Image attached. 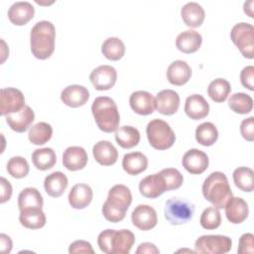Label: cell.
I'll return each mask as SVG.
<instances>
[{
  "mask_svg": "<svg viewBox=\"0 0 254 254\" xmlns=\"http://www.w3.org/2000/svg\"><path fill=\"white\" fill-rule=\"evenodd\" d=\"M56 28L50 21L37 22L30 32V47L33 56L39 60L50 58L55 51Z\"/></svg>",
  "mask_w": 254,
  "mask_h": 254,
  "instance_id": "obj_1",
  "label": "cell"
},
{
  "mask_svg": "<svg viewBox=\"0 0 254 254\" xmlns=\"http://www.w3.org/2000/svg\"><path fill=\"white\" fill-rule=\"evenodd\" d=\"M132 202V193L125 185H114L108 191L107 199L102 206V214L110 222H119L124 219Z\"/></svg>",
  "mask_w": 254,
  "mask_h": 254,
  "instance_id": "obj_2",
  "label": "cell"
},
{
  "mask_svg": "<svg viewBox=\"0 0 254 254\" xmlns=\"http://www.w3.org/2000/svg\"><path fill=\"white\" fill-rule=\"evenodd\" d=\"M202 194L214 207H224L233 196L225 174L217 171L206 177L202 184Z\"/></svg>",
  "mask_w": 254,
  "mask_h": 254,
  "instance_id": "obj_3",
  "label": "cell"
},
{
  "mask_svg": "<svg viewBox=\"0 0 254 254\" xmlns=\"http://www.w3.org/2000/svg\"><path fill=\"white\" fill-rule=\"evenodd\" d=\"M97 243L106 254H128L135 243V235L128 229H105L99 233Z\"/></svg>",
  "mask_w": 254,
  "mask_h": 254,
  "instance_id": "obj_4",
  "label": "cell"
},
{
  "mask_svg": "<svg viewBox=\"0 0 254 254\" xmlns=\"http://www.w3.org/2000/svg\"><path fill=\"white\" fill-rule=\"evenodd\" d=\"M91 112L98 128L106 133L115 131L120 122V114L115 101L108 96L96 97L91 105Z\"/></svg>",
  "mask_w": 254,
  "mask_h": 254,
  "instance_id": "obj_5",
  "label": "cell"
},
{
  "mask_svg": "<svg viewBox=\"0 0 254 254\" xmlns=\"http://www.w3.org/2000/svg\"><path fill=\"white\" fill-rule=\"evenodd\" d=\"M146 134L150 145L157 150H167L176 141L175 132L169 123L158 118L151 120L147 124Z\"/></svg>",
  "mask_w": 254,
  "mask_h": 254,
  "instance_id": "obj_6",
  "label": "cell"
},
{
  "mask_svg": "<svg viewBox=\"0 0 254 254\" xmlns=\"http://www.w3.org/2000/svg\"><path fill=\"white\" fill-rule=\"evenodd\" d=\"M194 205L183 198L172 197L166 201L165 217L174 225H180L190 221L193 215Z\"/></svg>",
  "mask_w": 254,
  "mask_h": 254,
  "instance_id": "obj_7",
  "label": "cell"
},
{
  "mask_svg": "<svg viewBox=\"0 0 254 254\" xmlns=\"http://www.w3.org/2000/svg\"><path fill=\"white\" fill-rule=\"evenodd\" d=\"M230 38L243 57L254 58V27L251 24L246 22L235 24L231 29Z\"/></svg>",
  "mask_w": 254,
  "mask_h": 254,
  "instance_id": "obj_8",
  "label": "cell"
},
{
  "mask_svg": "<svg viewBox=\"0 0 254 254\" xmlns=\"http://www.w3.org/2000/svg\"><path fill=\"white\" fill-rule=\"evenodd\" d=\"M232 240L225 235L207 234L199 236L194 243V252L199 254H224L230 251Z\"/></svg>",
  "mask_w": 254,
  "mask_h": 254,
  "instance_id": "obj_9",
  "label": "cell"
},
{
  "mask_svg": "<svg viewBox=\"0 0 254 254\" xmlns=\"http://www.w3.org/2000/svg\"><path fill=\"white\" fill-rule=\"evenodd\" d=\"M25 106V97L15 87H5L0 91V113L8 115L20 111Z\"/></svg>",
  "mask_w": 254,
  "mask_h": 254,
  "instance_id": "obj_10",
  "label": "cell"
},
{
  "mask_svg": "<svg viewBox=\"0 0 254 254\" xmlns=\"http://www.w3.org/2000/svg\"><path fill=\"white\" fill-rule=\"evenodd\" d=\"M89 79L96 90H108L116 82L117 71L112 65L102 64L90 72Z\"/></svg>",
  "mask_w": 254,
  "mask_h": 254,
  "instance_id": "obj_11",
  "label": "cell"
},
{
  "mask_svg": "<svg viewBox=\"0 0 254 254\" xmlns=\"http://www.w3.org/2000/svg\"><path fill=\"white\" fill-rule=\"evenodd\" d=\"M132 223L140 230L147 231L154 228L158 222L156 210L148 204L137 205L131 213Z\"/></svg>",
  "mask_w": 254,
  "mask_h": 254,
  "instance_id": "obj_12",
  "label": "cell"
},
{
  "mask_svg": "<svg viewBox=\"0 0 254 254\" xmlns=\"http://www.w3.org/2000/svg\"><path fill=\"white\" fill-rule=\"evenodd\" d=\"M183 167L192 175L202 174L208 167V156L201 150L192 148L183 156Z\"/></svg>",
  "mask_w": 254,
  "mask_h": 254,
  "instance_id": "obj_13",
  "label": "cell"
},
{
  "mask_svg": "<svg viewBox=\"0 0 254 254\" xmlns=\"http://www.w3.org/2000/svg\"><path fill=\"white\" fill-rule=\"evenodd\" d=\"M140 193L147 198H156L163 194L166 190L165 181L160 173L149 175L139 183Z\"/></svg>",
  "mask_w": 254,
  "mask_h": 254,
  "instance_id": "obj_14",
  "label": "cell"
},
{
  "mask_svg": "<svg viewBox=\"0 0 254 254\" xmlns=\"http://www.w3.org/2000/svg\"><path fill=\"white\" fill-rule=\"evenodd\" d=\"M129 104L132 110L139 115L152 114L156 108L155 97L146 90H137L131 93Z\"/></svg>",
  "mask_w": 254,
  "mask_h": 254,
  "instance_id": "obj_15",
  "label": "cell"
},
{
  "mask_svg": "<svg viewBox=\"0 0 254 254\" xmlns=\"http://www.w3.org/2000/svg\"><path fill=\"white\" fill-rule=\"evenodd\" d=\"M62 101L69 107L75 108L84 105L89 99L88 89L79 84H71L64 87L61 92Z\"/></svg>",
  "mask_w": 254,
  "mask_h": 254,
  "instance_id": "obj_16",
  "label": "cell"
},
{
  "mask_svg": "<svg viewBox=\"0 0 254 254\" xmlns=\"http://www.w3.org/2000/svg\"><path fill=\"white\" fill-rule=\"evenodd\" d=\"M155 103L158 112L163 115H173L179 109L180 96L173 89H163L157 93Z\"/></svg>",
  "mask_w": 254,
  "mask_h": 254,
  "instance_id": "obj_17",
  "label": "cell"
},
{
  "mask_svg": "<svg viewBox=\"0 0 254 254\" xmlns=\"http://www.w3.org/2000/svg\"><path fill=\"white\" fill-rule=\"evenodd\" d=\"M88 156L84 148L80 146H69L63 154V165L68 171H78L87 164Z\"/></svg>",
  "mask_w": 254,
  "mask_h": 254,
  "instance_id": "obj_18",
  "label": "cell"
},
{
  "mask_svg": "<svg viewBox=\"0 0 254 254\" xmlns=\"http://www.w3.org/2000/svg\"><path fill=\"white\" fill-rule=\"evenodd\" d=\"M35 14L34 6L28 1H17L8 9V18L10 22L17 26L27 24L33 19Z\"/></svg>",
  "mask_w": 254,
  "mask_h": 254,
  "instance_id": "obj_19",
  "label": "cell"
},
{
  "mask_svg": "<svg viewBox=\"0 0 254 254\" xmlns=\"http://www.w3.org/2000/svg\"><path fill=\"white\" fill-rule=\"evenodd\" d=\"M224 209L226 218L233 224L243 222L249 213L248 203L239 196H232L225 204Z\"/></svg>",
  "mask_w": 254,
  "mask_h": 254,
  "instance_id": "obj_20",
  "label": "cell"
},
{
  "mask_svg": "<svg viewBox=\"0 0 254 254\" xmlns=\"http://www.w3.org/2000/svg\"><path fill=\"white\" fill-rule=\"evenodd\" d=\"M34 119L35 113L33 109L28 105H25L20 111L16 113L6 115L7 124L12 130L18 133L25 132L31 126Z\"/></svg>",
  "mask_w": 254,
  "mask_h": 254,
  "instance_id": "obj_21",
  "label": "cell"
},
{
  "mask_svg": "<svg viewBox=\"0 0 254 254\" xmlns=\"http://www.w3.org/2000/svg\"><path fill=\"white\" fill-rule=\"evenodd\" d=\"M93 190L87 184L74 185L68 193V202L72 208H85L92 200Z\"/></svg>",
  "mask_w": 254,
  "mask_h": 254,
  "instance_id": "obj_22",
  "label": "cell"
},
{
  "mask_svg": "<svg viewBox=\"0 0 254 254\" xmlns=\"http://www.w3.org/2000/svg\"><path fill=\"white\" fill-rule=\"evenodd\" d=\"M92 154L95 161L102 166H111L118 159V151L114 145L106 140L98 141L92 148Z\"/></svg>",
  "mask_w": 254,
  "mask_h": 254,
  "instance_id": "obj_23",
  "label": "cell"
},
{
  "mask_svg": "<svg viewBox=\"0 0 254 254\" xmlns=\"http://www.w3.org/2000/svg\"><path fill=\"white\" fill-rule=\"evenodd\" d=\"M186 114L193 120H199L207 116L209 104L200 94H191L187 97L185 103Z\"/></svg>",
  "mask_w": 254,
  "mask_h": 254,
  "instance_id": "obj_24",
  "label": "cell"
},
{
  "mask_svg": "<svg viewBox=\"0 0 254 254\" xmlns=\"http://www.w3.org/2000/svg\"><path fill=\"white\" fill-rule=\"evenodd\" d=\"M191 76V68L189 64L182 60L173 62L167 69V78L174 85H184Z\"/></svg>",
  "mask_w": 254,
  "mask_h": 254,
  "instance_id": "obj_25",
  "label": "cell"
},
{
  "mask_svg": "<svg viewBox=\"0 0 254 254\" xmlns=\"http://www.w3.org/2000/svg\"><path fill=\"white\" fill-rule=\"evenodd\" d=\"M202 43L201 35L194 30H186L180 33L176 39V47L185 54L196 52Z\"/></svg>",
  "mask_w": 254,
  "mask_h": 254,
  "instance_id": "obj_26",
  "label": "cell"
},
{
  "mask_svg": "<svg viewBox=\"0 0 254 254\" xmlns=\"http://www.w3.org/2000/svg\"><path fill=\"white\" fill-rule=\"evenodd\" d=\"M182 19L188 27H199L205 17L204 9L197 2H188L181 9Z\"/></svg>",
  "mask_w": 254,
  "mask_h": 254,
  "instance_id": "obj_27",
  "label": "cell"
},
{
  "mask_svg": "<svg viewBox=\"0 0 254 254\" xmlns=\"http://www.w3.org/2000/svg\"><path fill=\"white\" fill-rule=\"evenodd\" d=\"M68 180L63 172H54L48 175L44 180V188L46 192L52 197L61 196L67 188Z\"/></svg>",
  "mask_w": 254,
  "mask_h": 254,
  "instance_id": "obj_28",
  "label": "cell"
},
{
  "mask_svg": "<svg viewBox=\"0 0 254 254\" xmlns=\"http://www.w3.org/2000/svg\"><path fill=\"white\" fill-rule=\"evenodd\" d=\"M122 167L128 175H139L147 169L148 158L141 152L127 153L122 159Z\"/></svg>",
  "mask_w": 254,
  "mask_h": 254,
  "instance_id": "obj_29",
  "label": "cell"
},
{
  "mask_svg": "<svg viewBox=\"0 0 254 254\" xmlns=\"http://www.w3.org/2000/svg\"><path fill=\"white\" fill-rule=\"evenodd\" d=\"M115 140L122 148L131 149L138 145L140 141V132L133 126H120L115 130Z\"/></svg>",
  "mask_w": 254,
  "mask_h": 254,
  "instance_id": "obj_30",
  "label": "cell"
},
{
  "mask_svg": "<svg viewBox=\"0 0 254 254\" xmlns=\"http://www.w3.org/2000/svg\"><path fill=\"white\" fill-rule=\"evenodd\" d=\"M44 199L36 188H25L18 195V206L20 210L28 208H42Z\"/></svg>",
  "mask_w": 254,
  "mask_h": 254,
  "instance_id": "obj_31",
  "label": "cell"
},
{
  "mask_svg": "<svg viewBox=\"0 0 254 254\" xmlns=\"http://www.w3.org/2000/svg\"><path fill=\"white\" fill-rule=\"evenodd\" d=\"M19 220L26 228L39 229L46 224L47 218L42 208H28L20 210Z\"/></svg>",
  "mask_w": 254,
  "mask_h": 254,
  "instance_id": "obj_32",
  "label": "cell"
},
{
  "mask_svg": "<svg viewBox=\"0 0 254 254\" xmlns=\"http://www.w3.org/2000/svg\"><path fill=\"white\" fill-rule=\"evenodd\" d=\"M32 162L38 170L47 171L56 165L57 156L52 148H40L33 152Z\"/></svg>",
  "mask_w": 254,
  "mask_h": 254,
  "instance_id": "obj_33",
  "label": "cell"
},
{
  "mask_svg": "<svg viewBox=\"0 0 254 254\" xmlns=\"http://www.w3.org/2000/svg\"><path fill=\"white\" fill-rule=\"evenodd\" d=\"M233 182L235 186L247 192H251L254 190V172L248 167H238L232 174Z\"/></svg>",
  "mask_w": 254,
  "mask_h": 254,
  "instance_id": "obj_34",
  "label": "cell"
},
{
  "mask_svg": "<svg viewBox=\"0 0 254 254\" xmlns=\"http://www.w3.org/2000/svg\"><path fill=\"white\" fill-rule=\"evenodd\" d=\"M103 56L110 61H118L125 54V45L123 41L117 37L107 38L101 46Z\"/></svg>",
  "mask_w": 254,
  "mask_h": 254,
  "instance_id": "obj_35",
  "label": "cell"
},
{
  "mask_svg": "<svg viewBox=\"0 0 254 254\" xmlns=\"http://www.w3.org/2000/svg\"><path fill=\"white\" fill-rule=\"evenodd\" d=\"M194 135L198 144L208 147L217 141L218 131L213 123L203 122L196 127Z\"/></svg>",
  "mask_w": 254,
  "mask_h": 254,
  "instance_id": "obj_36",
  "label": "cell"
},
{
  "mask_svg": "<svg viewBox=\"0 0 254 254\" xmlns=\"http://www.w3.org/2000/svg\"><path fill=\"white\" fill-rule=\"evenodd\" d=\"M231 91V85L225 78H215L208 84L207 94L214 102H223Z\"/></svg>",
  "mask_w": 254,
  "mask_h": 254,
  "instance_id": "obj_37",
  "label": "cell"
},
{
  "mask_svg": "<svg viewBox=\"0 0 254 254\" xmlns=\"http://www.w3.org/2000/svg\"><path fill=\"white\" fill-rule=\"evenodd\" d=\"M52 135L53 128L49 123L38 122L30 128L28 138L34 145H43L52 138Z\"/></svg>",
  "mask_w": 254,
  "mask_h": 254,
  "instance_id": "obj_38",
  "label": "cell"
},
{
  "mask_svg": "<svg viewBox=\"0 0 254 254\" xmlns=\"http://www.w3.org/2000/svg\"><path fill=\"white\" fill-rule=\"evenodd\" d=\"M229 108L238 114H247L252 111L253 99L249 94L236 92L230 95L228 99Z\"/></svg>",
  "mask_w": 254,
  "mask_h": 254,
  "instance_id": "obj_39",
  "label": "cell"
},
{
  "mask_svg": "<svg viewBox=\"0 0 254 254\" xmlns=\"http://www.w3.org/2000/svg\"><path fill=\"white\" fill-rule=\"evenodd\" d=\"M7 172L10 176L16 179L25 178L29 174V163L24 157L14 156L10 158L7 162Z\"/></svg>",
  "mask_w": 254,
  "mask_h": 254,
  "instance_id": "obj_40",
  "label": "cell"
},
{
  "mask_svg": "<svg viewBox=\"0 0 254 254\" xmlns=\"http://www.w3.org/2000/svg\"><path fill=\"white\" fill-rule=\"evenodd\" d=\"M199 222L204 229L212 230L217 228L221 223V214L219 209L214 206L206 207L200 215Z\"/></svg>",
  "mask_w": 254,
  "mask_h": 254,
  "instance_id": "obj_41",
  "label": "cell"
},
{
  "mask_svg": "<svg viewBox=\"0 0 254 254\" xmlns=\"http://www.w3.org/2000/svg\"><path fill=\"white\" fill-rule=\"evenodd\" d=\"M160 174L162 175L165 181L167 190H173L179 189L184 182V177L178 169L166 168V169H163L160 172Z\"/></svg>",
  "mask_w": 254,
  "mask_h": 254,
  "instance_id": "obj_42",
  "label": "cell"
},
{
  "mask_svg": "<svg viewBox=\"0 0 254 254\" xmlns=\"http://www.w3.org/2000/svg\"><path fill=\"white\" fill-rule=\"evenodd\" d=\"M237 252L239 254H252L254 252V236L252 233H244L240 236Z\"/></svg>",
  "mask_w": 254,
  "mask_h": 254,
  "instance_id": "obj_43",
  "label": "cell"
},
{
  "mask_svg": "<svg viewBox=\"0 0 254 254\" xmlns=\"http://www.w3.org/2000/svg\"><path fill=\"white\" fill-rule=\"evenodd\" d=\"M240 133L245 140L249 142H252L254 140V117L253 116H249L241 121Z\"/></svg>",
  "mask_w": 254,
  "mask_h": 254,
  "instance_id": "obj_44",
  "label": "cell"
},
{
  "mask_svg": "<svg viewBox=\"0 0 254 254\" xmlns=\"http://www.w3.org/2000/svg\"><path fill=\"white\" fill-rule=\"evenodd\" d=\"M240 81L245 88L251 91L254 90V66L253 65H247L242 68L240 72Z\"/></svg>",
  "mask_w": 254,
  "mask_h": 254,
  "instance_id": "obj_45",
  "label": "cell"
},
{
  "mask_svg": "<svg viewBox=\"0 0 254 254\" xmlns=\"http://www.w3.org/2000/svg\"><path fill=\"white\" fill-rule=\"evenodd\" d=\"M68 252L70 254L74 253H94L91 244L85 240H75L70 243L68 247Z\"/></svg>",
  "mask_w": 254,
  "mask_h": 254,
  "instance_id": "obj_46",
  "label": "cell"
},
{
  "mask_svg": "<svg viewBox=\"0 0 254 254\" xmlns=\"http://www.w3.org/2000/svg\"><path fill=\"white\" fill-rule=\"evenodd\" d=\"M0 186H1L0 202L4 203L11 198L13 189H12L10 182L8 180H6L4 177H1V179H0Z\"/></svg>",
  "mask_w": 254,
  "mask_h": 254,
  "instance_id": "obj_47",
  "label": "cell"
},
{
  "mask_svg": "<svg viewBox=\"0 0 254 254\" xmlns=\"http://www.w3.org/2000/svg\"><path fill=\"white\" fill-rule=\"evenodd\" d=\"M158 253H160V250L156 247L155 244L151 242L141 243L136 250V254H158Z\"/></svg>",
  "mask_w": 254,
  "mask_h": 254,
  "instance_id": "obj_48",
  "label": "cell"
},
{
  "mask_svg": "<svg viewBox=\"0 0 254 254\" xmlns=\"http://www.w3.org/2000/svg\"><path fill=\"white\" fill-rule=\"evenodd\" d=\"M0 248H1V251L3 253H10L11 250H12V240L11 238L6 235L5 233H1L0 234Z\"/></svg>",
  "mask_w": 254,
  "mask_h": 254,
  "instance_id": "obj_49",
  "label": "cell"
},
{
  "mask_svg": "<svg viewBox=\"0 0 254 254\" xmlns=\"http://www.w3.org/2000/svg\"><path fill=\"white\" fill-rule=\"evenodd\" d=\"M253 5H254V0H248L245 1L243 4V10L244 12L250 17L253 18L254 14H253Z\"/></svg>",
  "mask_w": 254,
  "mask_h": 254,
  "instance_id": "obj_50",
  "label": "cell"
},
{
  "mask_svg": "<svg viewBox=\"0 0 254 254\" xmlns=\"http://www.w3.org/2000/svg\"><path fill=\"white\" fill-rule=\"evenodd\" d=\"M1 44H2V46H3V49H2V60H1V63H4V61H5V59L7 58V54H4V49L6 48V44H5V42L3 41V39H1Z\"/></svg>",
  "mask_w": 254,
  "mask_h": 254,
  "instance_id": "obj_51",
  "label": "cell"
},
{
  "mask_svg": "<svg viewBox=\"0 0 254 254\" xmlns=\"http://www.w3.org/2000/svg\"><path fill=\"white\" fill-rule=\"evenodd\" d=\"M177 252H190V253H195L194 251H192V250H188V249H181V250H178Z\"/></svg>",
  "mask_w": 254,
  "mask_h": 254,
  "instance_id": "obj_52",
  "label": "cell"
}]
</instances>
